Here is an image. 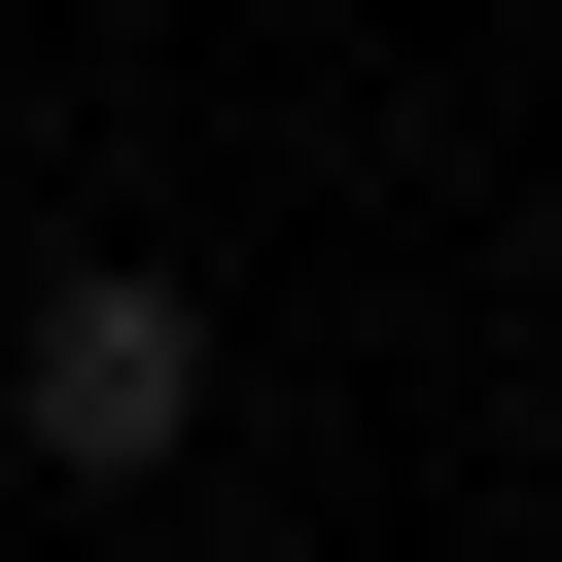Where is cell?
<instances>
[{
	"mask_svg": "<svg viewBox=\"0 0 562 562\" xmlns=\"http://www.w3.org/2000/svg\"><path fill=\"white\" fill-rule=\"evenodd\" d=\"M0 422H35L70 492H140V457L211 422V281H140V246H105V281H35V351H0Z\"/></svg>",
	"mask_w": 562,
	"mask_h": 562,
	"instance_id": "obj_1",
	"label": "cell"
}]
</instances>
